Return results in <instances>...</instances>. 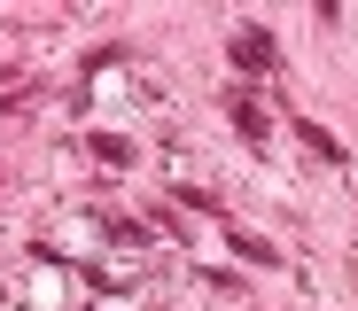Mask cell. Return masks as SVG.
<instances>
[{"label":"cell","mask_w":358,"mask_h":311,"mask_svg":"<svg viewBox=\"0 0 358 311\" xmlns=\"http://www.w3.org/2000/svg\"><path fill=\"white\" fill-rule=\"evenodd\" d=\"M234 62H242L250 78L280 71V47H273V31H265V24H242V31H234Z\"/></svg>","instance_id":"6da1fadb"},{"label":"cell","mask_w":358,"mask_h":311,"mask_svg":"<svg viewBox=\"0 0 358 311\" xmlns=\"http://www.w3.org/2000/svg\"><path fill=\"white\" fill-rule=\"evenodd\" d=\"M226 117H234V133H242L250 148H265V133H273V124H265V109H257V101H242V94H234V101H226Z\"/></svg>","instance_id":"7a4b0ae2"},{"label":"cell","mask_w":358,"mask_h":311,"mask_svg":"<svg viewBox=\"0 0 358 311\" xmlns=\"http://www.w3.org/2000/svg\"><path fill=\"white\" fill-rule=\"evenodd\" d=\"M226 241H234V257H250V265H280V249H273V241H257V233H242V226H234Z\"/></svg>","instance_id":"3957f363"}]
</instances>
